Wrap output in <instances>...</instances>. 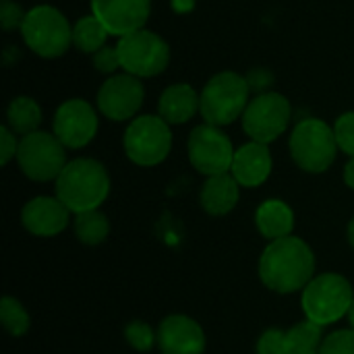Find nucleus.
I'll list each match as a JSON object with an SVG mask.
<instances>
[{"mask_svg": "<svg viewBox=\"0 0 354 354\" xmlns=\"http://www.w3.org/2000/svg\"><path fill=\"white\" fill-rule=\"evenodd\" d=\"M108 35H110L108 29L93 15L81 17L73 25V44H75V48L85 52V54H91V56L106 46Z\"/></svg>", "mask_w": 354, "mask_h": 354, "instance_id": "nucleus-23", "label": "nucleus"}, {"mask_svg": "<svg viewBox=\"0 0 354 354\" xmlns=\"http://www.w3.org/2000/svg\"><path fill=\"white\" fill-rule=\"evenodd\" d=\"M201 106V93L195 91L189 83H174L166 87L158 102V114L168 124H185L189 122Z\"/></svg>", "mask_w": 354, "mask_h": 354, "instance_id": "nucleus-18", "label": "nucleus"}, {"mask_svg": "<svg viewBox=\"0 0 354 354\" xmlns=\"http://www.w3.org/2000/svg\"><path fill=\"white\" fill-rule=\"evenodd\" d=\"M73 226H75V234H77L79 243L89 245V247L102 245L110 234V222L100 209L75 214Z\"/></svg>", "mask_w": 354, "mask_h": 354, "instance_id": "nucleus-24", "label": "nucleus"}, {"mask_svg": "<svg viewBox=\"0 0 354 354\" xmlns=\"http://www.w3.org/2000/svg\"><path fill=\"white\" fill-rule=\"evenodd\" d=\"M344 183L354 189V156L346 162V166H344Z\"/></svg>", "mask_w": 354, "mask_h": 354, "instance_id": "nucleus-35", "label": "nucleus"}, {"mask_svg": "<svg viewBox=\"0 0 354 354\" xmlns=\"http://www.w3.org/2000/svg\"><path fill=\"white\" fill-rule=\"evenodd\" d=\"M257 354H286V332L278 328L266 330L257 340Z\"/></svg>", "mask_w": 354, "mask_h": 354, "instance_id": "nucleus-29", "label": "nucleus"}, {"mask_svg": "<svg viewBox=\"0 0 354 354\" xmlns=\"http://www.w3.org/2000/svg\"><path fill=\"white\" fill-rule=\"evenodd\" d=\"M170 4H172V10L178 15H187L195 8V0H170Z\"/></svg>", "mask_w": 354, "mask_h": 354, "instance_id": "nucleus-34", "label": "nucleus"}, {"mask_svg": "<svg viewBox=\"0 0 354 354\" xmlns=\"http://www.w3.org/2000/svg\"><path fill=\"white\" fill-rule=\"evenodd\" d=\"M21 35L33 54L41 58H58L73 44V25L58 8L39 4L27 10Z\"/></svg>", "mask_w": 354, "mask_h": 354, "instance_id": "nucleus-5", "label": "nucleus"}, {"mask_svg": "<svg viewBox=\"0 0 354 354\" xmlns=\"http://www.w3.org/2000/svg\"><path fill=\"white\" fill-rule=\"evenodd\" d=\"M151 0H91V15L118 39L145 29Z\"/></svg>", "mask_w": 354, "mask_h": 354, "instance_id": "nucleus-14", "label": "nucleus"}, {"mask_svg": "<svg viewBox=\"0 0 354 354\" xmlns=\"http://www.w3.org/2000/svg\"><path fill=\"white\" fill-rule=\"evenodd\" d=\"M56 183V197L73 212L83 214L100 209L110 193V176L102 162L93 158L71 160Z\"/></svg>", "mask_w": 354, "mask_h": 354, "instance_id": "nucleus-2", "label": "nucleus"}, {"mask_svg": "<svg viewBox=\"0 0 354 354\" xmlns=\"http://www.w3.org/2000/svg\"><path fill=\"white\" fill-rule=\"evenodd\" d=\"M288 147L295 164L309 174L326 172L334 164L338 153L334 127H330L322 118L301 120L292 129Z\"/></svg>", "mask_w": 354, "mask_h": 354, "instance_id": "nucleus-6", "label": "nucleus"}, {"mask_svg": "<svg viewBox=\"0 0 354 354\" xmlns=\"http://www.w3.org/2000/svg\"><path fill=\"white\" fill-rule=\"evenodd\" d=\"M255 224L261 236L270 241L286 239L295 228V212L282 199H266L255 212Z\"/></svg>", "mask_w": 354, "mask_h": 354, "instance_id": "nucleus-20", "label": "nucleus"}, {"mask_svg": "<svg viewBox=\"0 0 354 354\" xmlns=\"http://www.w3.org/2000/svg\"><path fill=\"white\" fill-rule=\"evenodd\" d=\"M17 164L21 172L35 183L56 180L64 170L66 162V147L54 133L35 131L19 139Z\"/></svg>", "mask_w": 354, "mask_h": 354, "instance_id": "nucleus-9", "label": "nucleus"}, {"mask_svg": "<svg viewBox=\"0 0 354 354\" xmlns=\"http://www.w3.org/2000/svg\"><path fill=\"white\" fill-rule=\"evenodd\" d=\"M116 48L122 73H129L139 79H149L158 77L168 68L170 46L162 35L149 31L147 27L120 37Z\"/></svg>", "mask_w": 354, "mask_h": 354, "instance_id": "nucleus-8", "label": "nucleus"}, {"mask_svg": "<svg viewBox=\"0 0 354 354\" xmlns=\"http://www.w3.org/2000/svg\"><path fill=\"white\" fill-rule=\"evenodd\" d=\"M249 81L247 77L222 71L214 75L201 89V106L199 114L207 124L214 127H228L234 120L243 118L247 106H249Z\"/></svg>", "mask_w": 354, "mask_h": 354, "instance_id": "nucleus-3", "label": "nucleus"}, {"mask_svg": "<svg viewBox=\"0 0 354 354\" xmlns=\"http://www.w3.org/2000/svg\"><path fill=\"white\" fill-rule=\"evenodd\" d=\"M124 340L137 353H147L153 348V344H158V332H153L149 324L137 319L124 328Z\"/></svg>", "mask_w": 354, "mask_h": 354, "instance_id": "nucleus-26", "label": "nucleus"}, {"mask_svg": "<svg viewBox=\"0 0 354 354\" xmlns=\"http://www.w3.org/2000/svg\"><path fill=\"white\" fill-rule=\"evenodd\" d=\"M52 133L66 149H81L89 145L97 133V110L81 97L66 100L54 114Z\"/></svg>", "mask_w": 354, "mask_h": 354, "instance_id": "nucleus-13", "label": "nucleus"}, {"mask_svg": "<svg viewBox=\"0 0 354 354\" xmlns=\"http://www.w3.org/2000/svg\"><path fill=\"white\" fill-rule=\"evenodd\" d=\"M0 322L4 326V330L15 336V338H21L29 332L31 328V319H29V313L25 311V307L12 299V297H4L0 301Z\"/></svg>", "mask_w": 354, "mask_h": 354, "instance_id": "nucleus-25", "label": "nucleus"}, {"mask_svg": "<svg viewBox=\"0 0 354 354\" xmlns=\"http://www.w3.org/2000/svg\"><path fill=\"white\" fill-rule=\"evenodd\" d=\"M93 68L106 75H116V71L120 68V56H118V48L116 46H104L102 50H97L93 54Z\"/></svg>", "mask_w": 354, "mask_h": 354, "instance_id": "nucleus-30", "label": "nucleus"}, {"mask_svg": "<svg viewBox=\"0 0 354 354\" xmlns=\"http://www.w3.org/2000/svg\"><path fill=\"white\" fill-rule=\"evenodd\" d=\"M290 118H292V106L288 97L276 91H266L251 97L241 120H243V131L249 135L251 141L270 145L288 129Z\"/></svg>", "mask_w": 354, "mask_h": 354, "instance_id": "nucleus-10", "label": "nucleus"}, {"mask_svg": "<svg viewBox=\"0 0 354 354\" xmlns=\"http://www.w3.org/2000/svg\"><path fill=\"white\" fill-rule=\"evenodd\" d=\"M346 317H348V322H351V328L354 330V301L353 305H351V309H348V315H346Z\"/></svg>", "mask_w": 354, "mask_h": 354, "instance_id": "nucleus-37", "label": "nucleus"}, {"mask_svg": "<svg viewBox=\"0 0 354 354\" xmlns=\"http://www.w3.org/2000/svg\"><path fill=\"white\" fill-rule=\"evenodd\" d=\"M334 135L338 149L348 153L351 158L354 156V112H344L338 116L334 122Z\"/></svg>", "mask_w": 354, "mask_h": 354, "instance_id": "nucleus-28", "label": "nucleus"}, {"mask_svg": "<svg viewBox=\"0 0 354 354\" xmlns=\"http://www.w3.org/2000/svg\"><path fill=\"white\" fill-rule=\"evenodd\" d=\"M25 15H27V12H23V8H21L19 4H15V2H10V0H4V2H2V8H0V23H2V29H4V31H10V29H15V27L21 29V25H23V21H25Z\"/></svg>", "mask_w": 354, "mask_h": 354, "instance_id": "nucleus-31", "label": "nucleus"}, {"mask_svg": "<svg viewBox=\"0 0 354 354\" xmlns=\"http://www.w3.org/2000/svg\"><path fill=\"white\" fill-rule=\"evenodd\" d=\"M324 328L305 319L286 330V354H319Z\"/></svg>", "mask_w": 354, "mask_h": 354, "instance_id": "nucleus-22", "label": "nucleus"}, {"mask_svg": "<svg viewBox=\"0 0 354 354\" xmlns=\"http://www.w3.org/2000/svg\"><path fill=\"white\" fill-rule=\"evenodd\" d=\"M39 124H41V108L33 97L17 95L15 100H10L6 108V127L15 135L21 137L31 135L39 131Z\"/></svg>", "mask_w": 354, "mask_h": 354, "instance_id": "nucleus-21", "label": "nucleus"}, {"mask_svg": "<svg viewBox=\"0 0 354 354\" xmlns=\"http://www.w3.org/2000/svg\"><path fill=\"white\" fill-rule=\"evenodd\" d=\"M143 100H145L143 81L129 73H116L110 75L97 89L95 104L100 114H104L108 120L122 122V120L137 118Z\"/></svg>", "mask_w": 354, "mask_h": 354, "instance_id": "nucleus-12", "label": "nucleus"}, {"mask_svg": "<svg viewBox=\"0 0 354 354\" xmlns=\"http://www.w3.org/2000/svg\"><path fill=\"white\" fill-rule=\"evenodd\" d=\"M272 168H274V160L270 147L266 143L249 141L234 151L230 174L236 178L241 187L255 189L270 178Z\"/></svg>", "mask_w": 354, "mask_h": 354, "instance_id": "nucleus-17", "label": "nucleus"}, {"mask_svg": "<svg viewBox=\"0 0 354 354\" xmlns=\"http://www.w3.org/2000/svg\"><path fill=\"white\" fill-rule=\"evenodd\" d=\"M127 158L143 168L162 164L172 149L170 124L160 114H143L131 120L122 137Z\"/></svg>", "mask_w": 354, "mask_h": 354, "instance_id": "nucleus-7", "label": "nucleus"}, {"mask_svg": "<svg viewBox=\"0 0 354 354\" xmlns=\"http://www.w3.org/2000/svg\"><path fill=\"white\" fill-rule=\"evenodd\" d=\"M348 243H351V247L354 249V218L351 220V224H348Z\"/></svg>", "mask_w": 354, "mask_h": 354, "instance_id": "nucleus-36", "label": "nucleus"}, {"mask_svg": "<svg viewBox=\"0 0 354 354\" xmlns=\"http://www.w3.org/2000/svg\"><path fill=\"white\" fill-rule=\"evenodd\" d=\"M158 346L162 354H203L205 332L189 315H168L158 326Z\"/></svg>", "mask_w": 354, "mask_h": 354, "instance_id": "nucleus-15", "label": "nucleus"}, {"mask_svg": "<svg viewBox=\"0 0 354 354\" xmlns=\"http://www.w3.org/2000/svg\"><path fill=\"white\" fill-rule=\"evenodd\" d=\"M71 209L58 197H33L21 209V222L33 236H56L66 230L71 222Z\"/></svg>", "mask_w": 354, "mask_h": 354, "instance_id": "nucleus-16", "label": "nucleus"}, {"mask_svg": "<svg viewBox=\"0 0 354 354\" xmlns=\"http://www.w3.org/2000/svg\"><path fill=\"white\" fill-rule=\"evenodd\" d=\"M259 278L272 292H303V288L315 278L313 249L292 234L270 241L259 257Z\"/></svg>", "mask_w": 354, "mask_h": 354, "instance_id": "nucleus-1", "label": "nucleus"}, {"mask_svg": "<svg viewBox=\"0 0 354 354\" xmlns=\"http://www.w3.org/2000/svg\"><path fill=\"white\" fill-rule=\"evenodd\" d=\"M247 81H249V87L259 91V93H266V89L274 83V77L270 75V71L266 68H255L247 75Z\"/></svg>", "mask_w": 354, "mask_h": 354, "instance_id": "nucleus-33", "label": "nucleus"}, {"mask_svg": "<svg viewBox=\"0 0 354 354\" xmlns=\"http://www.w3.org/2000/svg\"><path fill=\"white\" fill-rule=\"evenodd\" d=\"M319 354H354V330H338L324 338Z\"/></svg>", "mask_w": 354, "mask_h": 354, "instance_id": "nucleus-27", "label": "nucleus"}, {"mask_svg": "<svg viewBox=\"0 0 354 354\" xmlns=\"http://www.w3.org/2000/svg\"><path fill=\"white\" fill-rule=\"evenodd\" d=\"M241 199V185L230 172L207 176L201 193L199 203L209 216H226L230 214Z\"/></svg>", "mask_w": 354, "mask_h": 354, "instance_id": "nucleus-19", "label": "nucleus"}, {"mask_svg": "<svg viewBox=\"0 0 354 354\" xmlns=\"http://www.w3.org/2000/svg\"><path fill=\"white\" fill-rule=\"evenodd\" d=\"M353 284L334 272L315 276L301 295L303 313L309 322L326 328L348 315L353 305Z\"/></svg>", "mask_w": 354, "mask_h": 354, "instance_id": "nucleus-4", "label": "nucleus"}, {"mask_svg": "<svg viewBox=\"0 0 354 354\" xmlns=\"http://www.w3.org/2000/svg\"><path fill=\"white\" fill-rule=\"evenodd\" d=\"M189 160L203 176H216L230 172L234 160V147L230 137L214 124H199L191 131L187 143Z\"/></svg>", "mask_w": 354, "mask_h": 354, "instance_id": "nucleus-11", "label": "nucleus"}, {"mask_svg": "<svg viewBox=\"0 0 354 354\" xmlns=\"http://www.w3.org/2000/svg\"><path fill=\"white\" fill-rule=\"evenodd\" d=\"M17 151H19L17 135L4 124L0 129V162H2V166H6L12 158H17Z\"/></svg>", "mask_w": 354, "mask_h": 354, "instance_id": "nucleus-32", "label": "nucleus"}]
</instances>
